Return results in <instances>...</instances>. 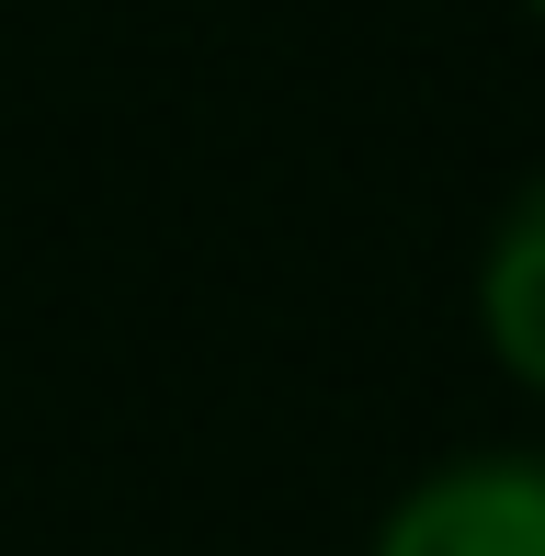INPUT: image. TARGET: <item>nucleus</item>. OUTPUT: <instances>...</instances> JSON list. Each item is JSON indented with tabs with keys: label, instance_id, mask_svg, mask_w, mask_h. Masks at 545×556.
<instances>
[{
	"label": "nucleus",
	"instance_id": "nucleus-1",
	"mask_svg": "<svg viewBox=\"0 0 545 556\" xmlns=\"http://www.w3.org/2000/svg\"><path fill=\"white\" fill-rule=\"evenodd\" d=\"M376 556H545V454H443L376 522Z\"/></svg>",
	"mask_w": 545,
	"mask_h": 556
},
{
	"label": "nucleus",
	"instance_id": "nucleus-2",
	"mask_svg": "<svg viewBox=\"0 0 545 556\" xmlns=\"http://www.w3.org/2000/svg\"><path fill=\"white\" fill-rule=\"evenodd\" d=\"M478 330L500 352V375H523L545 397V170L500 205V227L478 250Z\"/></svg>",
	"mask_w": 545,
	"mask_h": 556
},
{
	"label": "nucleus",
	"instance_id": "nucleus-3",
	"mask_svg": "<svg viewBox=\"0 0 545 556\" xmlns=\"http://www.w3.org/2000/svg\"><path fill=\"white\" fill-rule=\"evenodd\" d=\"M523 12H534V23H545V0H523Z\"/></svg>",
	"mask_w": 545,
	"mask_h": 556
}]
</instances>
